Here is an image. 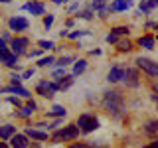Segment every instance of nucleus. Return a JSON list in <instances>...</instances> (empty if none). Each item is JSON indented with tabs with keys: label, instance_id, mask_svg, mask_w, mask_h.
<instances>
[{
	"label": "nucleus",
	"instance_id": "f257e3e1",
	"mask_svg": "<svg viewBox=\"0 0 158 148\" xmlns=\"http://www.w3.org/2000/svg\"><path fill=\"white\" fill-rule=\"evenodd\" d=\"M103 107H105L115 118H118L123 115V107H125L123 95L118 91H105V95H103Z\"/></svg>",
	"mask_w": 158,
	"mask_h": 148
},
{
	"label": "nucleus",
	"instance_id": "f03ea898",
	"mask_svg": "<svg viewBox=\"0 0 158 148\" xmlns=\"http://www.w3.org/2000/svg\"><path fill=\"white\" fill-rule=\"evenodd\" d=\"M79 132H81V128H79L77 125H67V126L59 128L56 134H53L52 140H53V142H61V140H75V138L79 136Z\"/></svg>",
	"mask_w": 158,
	"mask_h": 148
},
{
	"label": "nucleus",
	"instance_id": "7ed1b4c3",
	"mask_svg": "<svg viewBox=\"0 0 158 148\" xmlns=\"http://www.w3.org/2000/svg\"><path fill=\"white\" fill-rule=\"evenodd\" d=\"M77 126L81 128V132H93L99 128V118L95 115H89V113H83L77 118Z\"/></svg>",
	"mask_w": 158,
	"mask_h": 148
},
{
	"label": "nucleus",
	"instance_id": "20e7f679",
	"mask_svg": "<svg viewBox=\"0 0 158 148\" xmlns=\"http://www.w3.org/2000/svg\"><path fill=\"white\" fill-rule=\"evenodd\" d=\"M36 91H38V95H42V97H46V99H52L59 91V87H57L56 81H48V79H46V81H40L38 83Z\"/></svg>",
	"mask_w": 158,
	"mask_h": 148
},
{
	"label": "nucleus",
	"instance_id": "39448f33",
	"mask_svg": "<svg viewBox=\"0 0 158 148\" xmlns=\"http://www.w3.org/2000/svg\"><path fill=\"white\" fill-rule=\"evenodd\" d=\"M136 65H138V69L148 73L150 77H158V63L156 61H152L148 57H136Z\"/></svg>",
	"mask_w": 158,
	"mask_h": 148
},
{
	"label": "nucleus",
	"instance_id": "423d86ee",
	"mask_svg": "<svg viewBox=\"0 0 158 148\" xmlns=\"http://www.w3.org/2000/svg\"><path fill=\"white\" fill-rule=\"evenodd\" d=\"M0 63H4V65H8V67H16L18 65V56L4 46L0 49Z\"/></svg>",
	"mask_w": 158,
	"mask_h": 148
},
{
	"label": "nucleus",
	"instance_id": "0eeeda50",
	"mask_svg": "<svg viewBox=\"0 0 158 148\" xmlns=\"http://www.w3.org/2000/svg\"><path fill=\"white\" fill-rule=\"evenodd\" d=\"M123 81H125V85H127V87H131V89L138 87V85H140V77H138V71H136V69H132V67L125 69V77H123Z\"/></svg>",
	"mask_w": 158,
	"mask_h": 148
},
{
	"label": "nucleus",
	"instance_id": "6e6552de",
	"mask_svg": "<svg viewBox=\"0 0 158 148\" xmlns=\"http://www.w3.org/2000/svg\"><path fill=\"white\" fill-rule=\"evenodd\" d=\"M8 26L12 32H24V30H28V20L24 18V16H14V18H10V22H8Z\"/></svg>",
	"mask_w": 158,
	"mask_h": 148
},
{
	"label": "nucleus",
	"instance_id": "1a4fd4ad",
	"mask_svg": "<svg viewBox=\"0 0 158 148\" xmlns=\"http://www.w3.org/2000/svg\"><path fill=\"white\" fill-rule=\"evenodd\" d=\"M10 46H12V51L16 56H22V53H26V47L30 46V42H28V38H14Z\"/></svg>",
	"mask_w": 158,
	"mask_h": 148
},
{
	"label": "nucleus",
	"instance_id": "9d476101",
	"mask_svg": "<svg viewBox=\"0 0 158 148\" xmlns=\"http://www.w3.org/2000/svg\"><path fill=\"white\" fill-rule=\"evenodd\" d=\"M123 77H125V69L118 67V65L111 67V71L107 73V81L109 83H118V81H123Z\"/></svg>",
	"mask_w": 158,
	"mask_h": 148
},
{
	"label": "nucleus",
	"instance_id": "9b49d317",
	"mask_svg": "<svg viewBox=\"0 0 158 148\" xmlns=\"http://www.w3.org/2000/svg\"><path fill=\"white\" fill-rule=\"evenodd\" d=\"M24 10H28L32 16H42V14L46 12V6H44L42 2H28L26 6H24Z\"/></svg>",
	"mask_w": 158,
	"mask_h": 148
},
{
	"label": "nucleus",
	"instance_id": "f8f14e48",
	"mask_svg": "<svg viewBox=\"0 0 158 148\" xmlns=\"http://www.w3.org/2000/svg\"><path fill=\"white\" fill-rule=\"evenodd\" d=\"M10 144H12V148H26L28 146V136L26 134H14L12 138H10Z\"/></svg>",
	"mask_w": 158,
	"mask_h": 148
},
{
	"label": "nucleus",
	"instance_id": "ddd939ff",
	"mask_svg": "<svg viewBox=\"0 0 158 148\" xmlns=\"http://www.w3.org/2000/svg\"><path fill=\"white\" fill-rule=\"evenodd\" d=\"M73 77H75V75H63V77H59V79H53V81L57 83L59 91H65V89H69V87L73 85V81H75Z\"/></svg>",
	"mask_w": 158,
	"mask_h": 148
},
{
	"label": "nucleus",
	"instance_id": "4468645a",
	"mask_svg": "<svg viewBox=\"0 0 158 148\" xmlns=\"http://www.w3.org/2000/svg\"><path fill=\"white\" fill-rule=\"evenodd\" d=\"M26 136L28 138H34V140H42V142H46L48 140V132H42V130H36V128H26Z\"/></svg>",
	"mask_w": 158,
	"mask_h": 148
},
{
	"label": "nucleus",
	"instance_id": "2eb2a0df",
	"mask_svg": "<svg viewBox=\"0 0 158 148\" xmlns=\"http://www.w3.org/2000/svg\"><path fill=\"white\" fill-rule=\"evenodd\" d=\"M132 6V0H115L111 4V10L113 12H123V10H128Z\"/></svg>",
	"mask_w": 158,
	"mask_h": 148
},
{
	"label": "nucleus",
	"instance_id": "dca6fc26",
	"mask_svg": "<svg viewBox=\"0 0 158 148\" xmlns=\"http://www.w3.org/2000/svg\"><path fill=\"white\" fill-rule=\"evenodd\" d=\"M14 134H16V126H14V125H2V126H0V138H2V140L12 138Z\"/></svg>",
	"mask_w": 158,
	"mask_h": 148
},
{
	"label": "nucleus",
	"instance_id": "f3484780",
	"mask_svg": "<svg viewBox=\"0 0 158 148\" xmlns=\"http://www.w3.org/2000/svg\"><path fill=\"white\" fill-rule=\"evenodd\" d=\"M4 93H16V95H22V97H30V91L20 87V85H10V87L4 89Z\"/></svg>",
	"mask_w": 158,
	"mask_h": 148
},
{
	"label": "nucleus",
	"instance_id": "a211bd4d",
	"mask_svg": "<svg viewBox=\"0 0 158 148\" xmlns=\"http://www.w3.org/2000/svg\"><path fill=\"white\" fill-rule=\"evenodd\" d=\"M144 132L148 136H158V121H148L144 125Z\"/></svg>",
	"mask_w": 158,
	"mask_h": 148
},
{
	"label": "nucleus",
	"instance_id": "6ab92c4d",
	"mask_svg": "<svg viewBox=\"0 0 158 148\" xmlns=\"http://www.w3.org/2000/svg\"><path fill=\"white\" fill-rule=\"evenodd\" d=\"M67 115V111H65V107H61V105H53L52 111H48V117H59V118H63Z\"/></svg>",
	"mask_w": 158,
	"mask_h": 148
},
{
	"label": "nucleus",
	"instance_id": "aec40b11",
	"mask_svg": "<svg viewBox=\"0 0 158 148\" xmlns=\"http://www.w3.org/2000/svg\"><path fill=\"white\" fill-rule=\"evenodd\" d=\"M36 111V103L34 101H30L26 107H22L20 109V117H24V118H28V117H32V113Z\"/></svg>",
	"mask_w": 158,
	"mask_h": 148
},
{
	"label": "nucleus",
	"instance_id": "412c9836",
	"mask_svg": "<svg viewBox=\"0 0 158 148\" xmlns=\"http://www.w3.org/2000/svg\"><path fill=\"white\" fill-rule=\"evenodd\" d=\"M138 46L146 47V49H154V38L152 36H142L140 39H138Z\"/></svg>",
	"mask_w": 158,
	"mask_h": 148
},
{
	"label": "nucleus",
	"instance_id": "4be33fe9",
	"mask_svg": "<svg viewBox=\"0 0 158 148\" xmlns=\"http://www.w3.org/2000/svg\"><path fill=\"white\" fill-rule=\"evenodd\" d=\"M85 69H87V61L85 59H79V61H75V65H73V75H81Z\"/></svg>",
	"mask_w": 158,
	"mask_h": 148
},
{
	"label": "nucleus",
	"instance_id": "5701e85b",
	"mask_svg": "<svg viewBox=\"0 0 158 148\" xmlns=\"http://www.w3.org/2000/svg\"><path fill=\"white\" fill-rule=\"evenodd\" d=\"M117 49H118V51H123V53H125V51H131V49H132V43L128 42V39H121V42H117Z\"/></svg>",
	"mask_w": 158,
	"mask_h": 148
},
{
	"label": "nucleus",
	"instance_id": "b1692460",
	"mask_svg": "<svg viewBox=\"0 0 158 148\" xmlns=\"http://www.w3.org/2000/svg\"><path fill=\"white\" fill-rule=\"evenodd\" d=\"M53 63H56V57L53 56H48V57H42L38 61V65L40 67H48V65H53Z\"/></svg>",
	"mask_w": 158,
	"mask_h": 148
},
{
	"label": "nucleus",
	"instance_id": "393cba45",
	"mask_svg": "<svg viewBox=\"0 0 158 148\" xmlns=\"http://www.w3.org/2000/svg\"><path fill=\"white\" fill-rule=\"evenodd\" d=\"M81 36H89V32H85V30H77V32L67 34V38H69V39H77V38H81Z\"/></svg>",
	"mask_w": 158,
	"mask_h": 148
},
{
	"label": "nucleus",
	"instance_id": "a878e982",
	"mask_svg": "<svg viewBox=\"0 0 158 148\" xmlns=\"http://www.w3.org/2000/svg\"><path fill=\"white\" fill-rule=\"evenodd\" d=\"M40 47H42V49H53V42H52V39H40Z\"/></svg>",
	"mask_w": 158,
	"mask_h": 148
},
{
	"label": "nucleus",
	"instance_id": "bb28decb",
	"mask_svg": "<svg viewBox=\"0 0 158 148\" xmlns=\"http://www.w3.org/2000/svg\"><path fill=\"white\" fill-rule=\"evenodd\" d=\"M113 32H115L117 36H128V28L127 26H117V28H113Z\"/></svg>",
	"mask_w": 158,
	"mask_h": 148
},
{
	"label": "nucleus",
	"instance_id": "cd10ccee",
	"mask_svg": "<svg viewBox=\"0 0 158 148\" xmlns=\"http://www.w3.org/2000/svg\"><path fill=\"white\" fill-rule=\"evenodd\" d=\"M71 61H75V59H73L71 56H63V57H61V59L57 61V65H59V67H65L67 63H71Z\"/></svg>",
	"mask_w": 158,
	"mask_h": 148
},
{
	"label": "nucleus",
	"instance_id": "c85d7f7f",
	"mask_svg": "<svg viewBox=\"0 0 158 148\" xmlns=\"http://www.w3.org/2000/svg\"><path fill=\"white\" fill-rule=\"evenodd\" d=\"M93 8H95V10H103V8H105V0H93Z\"/></svg>",
	"mask_w": 158,
	"mask_h": 148
},
{
	"label": "nucleus",
	"instance_id": "c756f323",
	"mask_svg": "<svg viewBox=\"0 0 158 148\" xmlns=\"http://www.w3.org/2000/svg\"><path fill=\"white\" fill-rule=\"evenodd\" d=\"M63 75H65V67H59V69L53 71V79H59V77H63Z\"/></svg>",
	"mask_w": 158,
	"mask_h": 148
},
{
	"label": "nucleus",
	"instance_id": "7c9ffc66",
	"mask_svg": "<svg viewBox=\"0 0 158 148\" xmlns=\"http://www.w3.org/2000/svg\"><path fill=\"white\" fill-rule=\"evenodd\" d=\"M10 81H12V85H20V83H22V75H18V73H14V75L10 77Z\"/></svg>",
	"mask_w": 158,
	"mask_h": 148
},
{
	"label": "nucleus",
	"instance_id": "2f4dec72",
	"mask_svg": "<svg viewBox=\"0 0 158 148\" xmlns=\"http://www.w3.org/2000/svg\"><path fill=\"white\" fill-rule=\"evenodd\" d=\"M52 24H53V16H52V14H48V16L44 18V26H46V28H52Z\"/></svg>",
	"mask_w": 158,
	"mask_h": 148
},
{
	"label": "nucleus",
	"instance_id": "473e14b6",
	"mask_svg": "<svg viewBox=\"0 0 158 148\" xmlns=\"http://www.w3.org/2000/svg\"><path fill=\"white\" fill-rule=\"evenodd\" d=\"M107 42H109V43H117V42H118V36H117L115 32H111V34L107 36Z\"/></svg>",
	"mask_w": 158,
	"mask_h": 148
},
{
	"label": "nucleus",
	"instance_id": "72a5a7b5",
	"mask_svg": "<svg viewBox=\"0 0 158 148\" xmlns=\"http://www.w3.org/2000/svg\"><path fill=\"white\" fill-rule=\"evenodd\" d=\"M79 16H81L83 20H91L93 18V12H91V10H85V12H81Z\"/></svg>",
	"mask_w": 158,
	"mask_h": 148
},
{
	"label": "nucleus",
	"instance_id": "f704fd0d",
	"mask_svg": "<svg viewBox=\"0 0 158 148\" xmlns=\"http://www.w3.org/2000/svg\"><path fill=\"white\" fill-rule=\"evenodd\" d=\"M32 75H34V69H26V71L22 73V79H30Z\"/></svg>",
	"mask_w": 158,
	"mask_h": 148
},
{
	"label": "nucleus",
	"instance_id": "c9c22d12",
	"mask_svg": "<svg viewBox=\"0 0 158 148\" xmlns=\"http://www.w3.org/2000/svg\"><path fill=\"white\" fill-rule=\"evenodd\" d=\"M8 103H12V105L20 107V99H16V97H8Z\"/></svg>",
	"mask_w": 158,
	"mask_h": 148
},
{
	"label": "nucleus",
	"instance_id": "e433bc0d",
	"mask_svg": "<svg viewBox=\"0 0 158 148\" xmlns=\"http://www.w3.org/2000/svg\"><path fill=\"white\" fill-rule=\"evenodd\" d=\"M144 148H158V138H156V140H152V142H148Z\"/></svg>",
	"mask_w": 158,
	"mask_h": 148
},
{
	"label": "nucleus",
	"instance_id": "4c0bfd02",
	"mask_svg": "<svg viewBox=\"0 0 158 148\" xmlns=\"http://www.w3.org/2000/svg\"><path fill=\"white\" fill-rule=\"evenodd\" d=\"M69 148H91V146H87V144H81V142H75V144H71Z\"/></svg>",
	"mask_w": 158,
	"mask_h": 148
},
{
	"label": "nucleus",
	"instance_id": "58836bf2",
	"mask_svg": "<svg viewBox=\"0 0 158 148\" xmlns=\"http://www.w3.org/2000/svg\"><path fill=\"white\" fill-rule=\"evenodd\" d=\"M146 28H152V30H158V24H156V22H148V24H146Z\"/></svg>",
	"mask_w": 158,
	"mask_h": 148
},
{
	"label": "nucleus",
	"instance_id": "ea45409f",
	"mask_svg": "<svg viewBox=\"0 0 158 148\" xmlns=\"http://www.w3.org/2000/svg\"><path fill=\"white\" fill-rule=\"evenodd\" d=\"M53 2H56V4H65L67 0H53Z\"/></svg>",
	"mask_w": 158,
	"mask_h": 148
},
{
	"label": "nucleus",
	"instance_id": "a19ab883",
	"mask_svg": "<svg viewBox=\"0 0 158 148\" xmlns=\"http://www.w3.org/2000/svg\"><path fill=\"white\" fill-rule=\"evenodd\" d=\"M0 148H10V146L6 144V142H0Z\"/></svg>",
	"mask_w": 158,
	"mask_h": 148
},
{
	"label": "nucleus",
	"instance_id": "79ce46f5",
	"mask_svg": "<svg viewBox=\"0 0 158 148\" xmlns=\"http://www.w3.org/2000/svg\"><path fill=\"white\" fill-rule=\"evenodd\" d=\"M2 47H4V39L0 38V49H2Z\"/></svg>",
	"mask_w": 158,
	"mask_h": 148
},
{
	"label": "nucleus",
	"instance_id": "37998d69",
	"mask_svg": "<svg viewBox=\"0 0 158 148\" xmlns=\"http://www.w3.org/2000/svg\"><path fill=\"white\" fill-rule=\"evenodd\" d=\"M0 2H12V0H0Z\"/></svg>",
	"mask_w": 158,
	"mask_h": 148
},
{
	"label": "nucleus",
	"instance_id": "c03bdc74",
	"mask_svg": "<svg viewBox=\"0 0 158 148\" xmlns=\"http://www.w3.org/2000/svg\"><path fill=\"white\" fill-rule=\"evenodd\" d=\"M154 2H156V4H158V0H154Z\"/></svg>",
	"mask_w": 158,
	"mask_h": 148
}]
</instances>
